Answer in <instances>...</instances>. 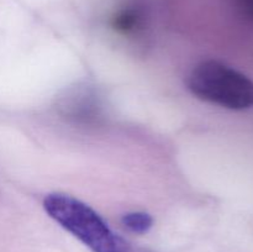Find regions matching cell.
Masks as SVG:
<instances>
[{"instance_id":"1","label":"cell","mask_w":253,"mask_h":252,"mask_svg":"<svg viewBox=\"0 0 253 252\" xmlns=\"http://www.w3.org/2000/svg\"><path fill=\"white\" fill-rule=\"evenodd\" d=\"M43 208L54 221L93 252H128L123 237L115 234L98 212L81 200L54 193L44 198Z\"/></svg>"},{"instance_id":"2","label":"cell","mask_w":253,"mask_h":252,"mask_svg":"<svg viewBox=\"0 0 253 252\" xmlns=\"http://www.w3.org/2000/svg\"><path fill=\"white\" fill-rule=\"evenodd\" d=\"M188 86L198 98L231 110L253 108V82L221 62L205 61L194 67Z\"/></svg>"},{"instance_id":"3","label":"cell","mask_w":253,"mask_h":252,"mask_svg":"<svg viewBox=\"0 0 253 252\" xmlns=\"http://www.w3.org/2000/svg\"><path fill=\"white\" fill-rule=\"evenodd\" d=\"M94 96L85 90L74 91L62 101V114L77 123H94L100 118V105Z\"/></svg>"},{"instance_id":"4","label":"cell","mask_w":253,"mask_h":252,"mask_svg":"<svg viewBox=\"0 0 253 252\" xmlns=\"http://www.w3.org/2000/svg\"><path fill=\"white\" fill-rule=\"evenodd\" d=\"M113 27L119 32H123V34H128V32H132L140 26L141 24V15L137 10L131 9H123L119 12H116L113 17Z\"/></svg>"},{"instance_id":"5","label":"cell","mask_w":253,"mask_h":252,"mask_svg":"<svg viewBox=\"0 0 253 252\" xmlns=\"http://www.w3.org/2000/svg\"><path fill=\"white\" fill-rule=\"evenodd\" d=\"M123 225L135 234H145L152 227L153 219L150 214L143 211L127 212L121 219Z\"/></svg>"},{"instance_id":"6","label":"cell","mask_w":253,"mask_h":252,"mask_svg":"<svg viewBox=\"0 0 253 252\" xmlns=\"http://www.w3.org/2000/svg\"><path fill=\"white\" fill-rule=\"evenodd\" d=\"M240 14L253 22V0H235Z\"/></svg>"}]
</instances>
